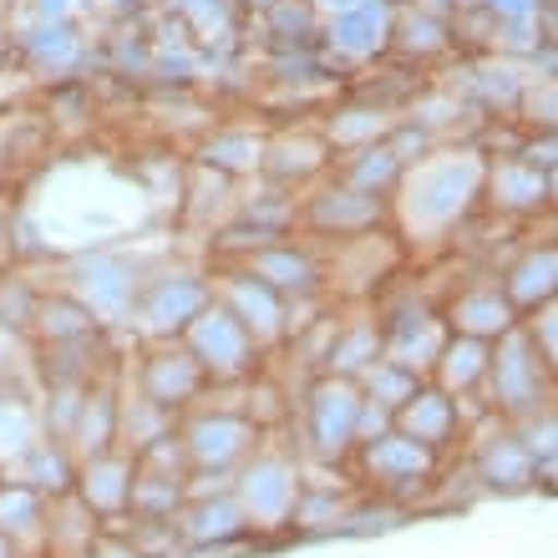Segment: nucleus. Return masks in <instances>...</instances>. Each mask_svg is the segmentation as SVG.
I'll return each mask as SVG.
<instances>
[{
	"mask_svg": "<svg viewBox=\"0 0 558 558\" xmlns=\"http://www.w3.org/2000/svg\"><path fill=\"white\" fill-rule=\"evenodd\" d=\"M193 345H198L208 371H229L250 355V336H244V325H239L229 310H204V315L193 320Z\"/></svg>",
	"mask_w": 558,
	"mask_h": 558,
	"instance_id": "1",
	"label": "nucleus"
},
{
	"mask_svg": "<svg viewBox=\"0 0 558 558\" xmlns=\"http://www.w3.org/2000/svg\"><path fill=\"white\" fill-rule=\"evenodd\" d=\"M355 426H361V401H355L351 386H320V397H315V441L325 452H340L355 437Z\"/></svg>",
	"mask_w": 558,
	"mask_h": 558,
	"instance_id": "2",
	"label": "nucleus"
},
{
	"mask_svg": "<svg viewBox=\"0 0 558 558\" xmlns=\"http://www.w3.org/2000/svg\"><path fill=\"white\" fill-rule=\"evenodd\" d=\"M401 437L422 441V447H437L447 432H452V401L437 397V391H426V397H412L407 407H401Z\"/></svg>",
	"mask_w": 558,
	"mask_h": 558,
	"instance_id": "3",
	"label": "nucleus"
},
{
	"mask_svg": "<svg viewBox=\"0 0 558 558\" xmlns=\"http://www.w3.org/2000/svg\"><path fill=\"white\" fill-rule=\"evenodd\" d=\"M244 502L250 518H284L294 508V483L279 468H259L244 477Z\"/></svg>",
	"mask_w": 558,
	"mask_h": 558,
	"instance_id": "4",
	"label": "nucleus"
},
{
	"mask_svg": "<svg viewBox=\"0 0 558 558\" xmlns=\"http://www.w3.org/2000/svg\"><path fill=\"white\" fill-rule=\"evenodd\" d=\"M371 468L381 472V477H407V483H412V477H422V468H426V447L422 441H412V437H376L371 441Z\"/></svg>",
	"mask_w": 558,
	"mask_h": 558,
	"instance_id": "5",
	"label": "nucleus"
},
{
	"mask_svg": "<svg viewBox=\"0 0 558 558\" xmlns=\"http://www.w3.org/2000/svg\"><path fill=\"white\" fill-rule=\"evenodd\" d=\"M193 437H198L193 441L198 462H234L244 452V441H234V437H244V426H234V422H204Z\"/></svg>",
	"mask_w": 558,
	"mask_h": 558,
	"instance_id": "6",
	"label": "nucleus"
},
{
	"mask_svg": "<svg viewBox=\"0 0 558 558\" xmlns=\"http://www.w3.org/2000/svg\"><path fill=\"white\" fill-rule=\"evenodd\" d=\"M26 529H41V498H36V493H26V487L0 493V533L15 544Z\"/></svg>",
	"mask_w": 558,
	"mask_h": 558,
	"instance_id": "7",
	"label": "nucleus"
},
{
	"mask_svg": "<svg viewBox=\"0 0 558 558\" xmlns=\"http://www.w3.org/2000/svg\"><path fill=\"white\" fill-rule=\"evenodd\" d=\"M483 340H457V345H447V351H441V361H447V366H441V381L447 386H462V381H472V376H483L487 371V361H483Z\"/></svg>",
	"mask_w": 558,
	"mask_h": 558,
	"instance_id": "8",
	"label": "nucleus"
},
{
	"mask_svg": "<svg viewBox=\"0 0 558 558\" xmlns=\"http://www.w3.org/2000/svg\"><path fill=\"white\" fill-rule=\"evenodd\" d=\"M87 477H97V483H102L97 493H87V502H97V508H107V513L133 498V487H122V477H128V468H122V462H92Z\"/></svg>",
	"mask_w": 558,
	"mask_h": 558,
	"instance_id": "9",
	"label": "nucleus"
},
{
	"mask_svg": "<svg viewBox=\"0 0 558 558\" xmlns=\"http://www.w3.org/2000/svg\"><path fill=\"white\" fill-rule=\"evenodd\" d=\"M0 558H15V544L5 538V533H0Z\"/></svg>",
	"mask_w": 558,
	"mask_h": 558,
	"instance_id": "10",
	"label": "nucleus"
}]
</instances>
